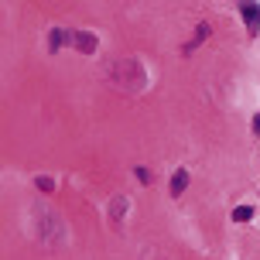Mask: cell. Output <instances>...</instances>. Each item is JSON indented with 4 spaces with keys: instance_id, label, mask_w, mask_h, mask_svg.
<instances>
[{
    "instance_id": "obj_1",
    "label": "cell",
    "mask_w": 260,
    "mask_h": 260,
    "mask_svg": "<svg viewBox=\"0 0 260 260\" xmlns=\"http://www.w3.org/2000/svg\"><path fill=\"white\" fill-rule=\"evenodd\" d=\"M65 41H69V45H76L82 55H92L96 48H100L96 35H89V31H69V35H65Z\"/></svg>"
},
{
    "instance_id": "obj_2",
    "label": "cell",
    "mask_w": 260,
    "mask_h": 260,
    "mask_svg": "<svg viewBox=\"0 0 260 260\" xmlns=\"http://www.w3.org/2000/svg\"><path fill=\"white\" fill-rule=\"evenodd\" d=\"M240 11H243V21H247V27L257 35V31H260V4H253V0H243V4H240Z\"/></svg>"
},
{
    "instance_id": "obj_3",
    "label": "cell",
    "mask_w": 260,
    "mask_h": 260,
    "mask_svg": "<svg viewBox=\"0 0 260 260\" xmlns=\"http://www.w3.org/2000/svg\"><path fill=\"white\" fill-rule=\"evenodd\" d=\"M188 188V171H175L171 175V195H182Z\"/></svg>"
},
{
    "instance_id": "obj_4",
    "label": "cell",
    "mask_w": 260,
    "mask_h": 260,
    "mask_svg": "<svg viewBox=\"0 0 260 260\" xmlns=\"http://www.w3.org/2000/svg\"><path fill=\"white\" fill-rule=\"evenodd\" d=\"M253 219V209L250 206H236L233 209V222H250Z\"/></svg>"
},
{
    "instance_id": "obj_5",
    "label": "cell",
    "mask_w": 260,
    "mask_h": 260,
    "mask_svg": "<svg viewBox=\"0 0 260 260\" xmlns=\"http://www.w3.org/2000/svg\"><path fill=\"white\" fill-rule=\"evenodd\" d=\"M253 130H257V137H260V113L253 117Z\"/></svg>"
}]
</instances>
